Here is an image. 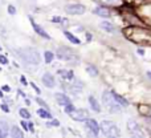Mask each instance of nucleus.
<instances>
[{"label": "nucleus", "mask_w": 151, "mask_h": 138, "mask_svg": "<svg viewBox=\"0 0 151 138\" xmlns=\"http://www.w3.org/2000/svg\"><path fill=\"white\" fill-rule=\"evenodd\" d=\"M50 125H53V126H60V122H58L57 120H53L52 122H49V124H48V126H50Z\"/></svg>", "instance_id": "28"}, {"label": "nucleus", "mask_w": 151, "mask_h": 138, "mask_svg": "<svg viewBox=\"0 0 151 138\" xmlns=\"http://www.w3.org/2000/svg\"><path fill=\"white\" fill-rule=\"evenodd\" d=\"M4 134H3V131H1V129H0V137H3Z\"/></svg>", "instance_id": "36"}, {"label": "nucleus", "mask_w": 151, "mask_h": 138, "mask_svg": "<svg viewBox=\"0 0 151 138\" xmlns=\"http://www.w3.org/2000/svg\"><path fill=\"white\" fill-rule=\"evenodd\" d=\"M42 84H44L47 88H53V86L56 85L55 77H53L50 73H45V74L42 76Z\"/></svg>", "instance_id": "11"}, {"label": "nucleus", "mask_w": 151, "mask_h": 138, "mask_svg": "<svg viewBox=\"0 0 151 138\" xmlns=\"http://www.w3.org/2000/svg\"><path fill=\"white\" fill-rule=\"evenodd\" d=\"M21 82H23L24 85H27V81H25V77H24V76H21Z\"/></svg>", "instance_id": "33"}, {"label": "nucleus", "mask_w": 151, "mask_h": 138, "mask_svg": "<svg viewBox=\"0 0 151 138\" xmlns=\"http://www.w3.org/2000/svg\"><path fill=\"white\" fill-rule=\"evenodd\" d=\"M27 124H28V130L33 131V124H32V122H27Z\"/></svg>", "instance_id": "29"}, {"label": "nucleus", "mask_w": 151, "mask_h": 138, "mask_svg": "<svg viewBox=\"0 0 151 138\" xmlns=\"http://www.w3.org/2000/svg\"><path fill=\"white\" fill-rule=\"evenodd\" d=\"M8 12H9L11 15H15V13H16L15 7H13V5H9V7H8Z\"/></svg>", "instance_id": "27"}, {"label": "nucleus", "mask_w": 151, "mask_h": 138, "mask_svg": "<svg viewBox=\"0 0 151 138\" xmlns=\"http://www.w3.org/2000/svg\"><path fill=\"white\" fill-rule=\"evenodd\" d=\"M52 21H56V23H60V21H63V19H60V17H53V19H52Z\"/></svg>", "instance_id": "30"}, {"label": "nucleus", "mask_w": 151, "mask_h": 138, "mask_svg": "<svg viewBox=\"0 0 151 138\" xmlns=\"http://www.w3.org/2000/svg\"><path fill=\"white\" fill-rule=\"evenodd\" d=\"M127 129L134 137H147V136H150V131L147 130L145 126H142L141 124H138L134 120L127 121Z\"/></svg>", "instance_id": "4"}, {"label": "nucleus", "mask_w": 151, "mask_h": 138, "mask_svg": "<svg viewBox=\"0 0 151 138\" xmlns=\"http://www.w3.org/2000/svg\"><path fill=\"white\" fill-rule=\"evenodd\" d=\"M69 116L76 121H86L89 118V113L85 109H74L72 113H69Z\"/></svg>", "instance_id": "8"}, {"label": "nucleus", "mask_w": 151, "mask_h": 138, "mask_svg": "<svg viewBox=\"0 0 151 138\" xmlns=\"http://www.w3.org/2000/svg\"><path fill=\"white\" fill-rule=\"evenodd\" d=\"M125 35L129 37V40L138 44H149L151 45V33L146 29L142 28H129L125 31Z\"/></svg>", "instance_id": "1"}, {"label": "nucleus", "mask_w": 151, "mask_h": 138, "mask_svg": "<svg viewBox=\"0 0 151 138\" xmlns=\"http://www.w3.org/2000/svg\"><path fill=\"white\" fill-rule=\"evenodd\" d=\"M89 102H90V106H91V109H93L94 112H97V113L101 112V106H99V104L97 102V100L94 98L93 96L89 97Z\"/></svg>", "instance_id": "15"}, {"label": "nucleus", "mask_w": 151, "mask_h": 138, "mask_svg": "<svg viewBox=\"0 0 151 138\" xmlns=\"http://www.w3.org/2000/svg\"><path fill=\"white\" fill-rule=\"evenodd\" d=\"M0 97H3V92L1 90H0Z\"/></svg>", "instance_id": "37"}, {"label": "nucleus", "mask_w": 151, "mask_h": 138, "mask_svg": "<svg viewBox=\"0 0 151 138\" xmlns=\"http://www.w3.org/2000/svg\"><path fill=\"white\" fill-rule=\"evenodd\" d=\"M94 13H96V15H98V16H101V17H109V16H110V11L106 9L105 7L96 8V9H94Z\"/></svg>", "instance_id": "13"}, {"label": "nucleus", "mask_w": 151, "mask_h": 138, "mask_svg": "<svg viewBox=\"0 0 151 138\" xmlns=\"http://www.w3.org/2000/svg\"><path fill=\"white\" fill-rule=\"evenodd\" d=\"M53 57H55V55L52 52H45V63L50 64L53 61Z\"/></svg>", "instance_id": "21"}, {"label": "nucleus", "mask_w": 151, "mask_h": 138, "mask_svg": "<svg viewBox=\"0 0 151 138\" xmlns=\"http://www.w3.org/2000/svg\"><path fill=\"white\" fill-rule=\"evenodd\" d=\"M19 113H20V116L23 118H31V113H29L27 109H24V108H23V109H20V112H19Z\"/></svg>", "instance_id": "23"}, {"label": "nucleus", "mask_w": 151, "mask_h": 138, "mask_svg": "<svg viewBox=\"0 0 151 138\" xmlns=\"http://www.w3.org/2000/svg\"><path fill=\"white\" fill-rule=\"evenodd\" d=\"M58 73H60V74L63 76L64 78H66V80H72V78H73V73H72V72H65V70H58Z\"/></svg>", "instance_id": "20"}, {"label": "nucleus", "mask_w": 151, "mask_h": 138, "mask_svg": "<svg viewBox=\"0 0 151 138\" xmlns=\"http://www.w3.org/2000/svg\"><path fill=\"white\" fill-rule=\"evenodd\" d=\"M101 130L106 137H118L119 136V129H118L117 125H115L114 122H111V121H102Z\"/></svg>", "instance_id": "5"}, {"label": "nucleus", "mask_w": 151, "mask_h": 138, "mask_svg": "<svg viewBox=\"0 0 151 138\" xmlns=\"http://www.w3.org/2000/svg\"><path fill=\"white\" fill-rule=\"evenodd\" d=\"M111 93H113V96H114L115 101H117V102H118V104H119V105H121V106H127V105H129V102H127V101H126V100H125V98H123V97H121V96H119V94L114 93V92H111Z\"/></svg>", "instance_id": "16"}, {"label": "nucleus", "mask_w": 151, "mask_h": 138, "mask_svg": "<svg viewBox=\"0 0 151 138\" xmlns=\"http://www.w3.org/2000/svg\"><path fill=\"white\" fill-rule=\"evenodd\" d=\"M56 100H57V102L60 105H63V106H66V105L72 104L70 98H69L68 96H65V94H63V93H57V94H56Z\"/></svg>", "instance_id": "12"}, {"label": "nucleus", "mask_w": 151, "mask_h": 138, "mask_svg": "<svg viewBox=\"0 0 151 138\" xmlns=\"http://www.w3.org/2000/svg\"><path fill=\"white\" fill-rule=\"evenodd\" d=\"M150 118H151V109H150Z\"/></svg>", "instance_id": "39"}, {"label": "nucleus", "mask_w": 151, "mask_h": 138, "mask_svg": "<svg viewBox=\"0 0 151 138\" xmlns=\"http://www.w3.org/2000/svg\"><path fill=\"white\" fill-rule=\"evenodd\" d=\"M86 69H88V73H89V74H90V76H97V74H98V72H97V69L94 68L93 65H88V68H86Z\"/></svg>", "instance_id": "22"}, {"label": "nucleus", "mask_w": 151, "mask_h": 138, "mask_svg": "<svg viewBox=\"0 0 151 138\" xmlns=\"http://www.w3.org/2000/svg\"><path fill=\"white\" fill-rule=\"evenodd\" d=\"M36 101H37V102H39V104H40V105H41V106H42V108H45V109H48V105H47V104H45V102H44V101H42V100H41V98H39V97H37V98H36Z\"/></svg>", "instance_id": "25"}, {"label": "nucleus", "mask_w": 151, "mask_h": 138, "mask_svg": "<svg viewBox=\"0 0 151 138\" xmlns=\"http://www.w3.org/2000/svg\"><path fill=\"white\" fill-rule=\"evenodd\" d=\"M11 136L16 137V138H21L23 137V133H21V130L17 128V126H13V128L11 129Z\"/></svg>", "instance_id": "17"}, {"label": "nucleus", "mask_w": 151, "mask_h": 138, "mask_svg": "<svg viewBox=\"0 0 151 138\" xmlns=\"http://www.w3.org/2000/svg\"><path fill=\"white\" fill-rule=\"evenodd\" d=\"M104 1L110 3V4H114V3H117V0H104Z\"/></svg>", "instance_id": "32"}, {"label": "nucleus", "mask_w": 151, "mask_h": 138, "mask_svg": "<svg viewBox=\"0 0 151 138\" xmlns=\"http://www.w3.org/2000/svg\"><path fill=\"white\" fill-rule=\"evenodd\" d=\"M102 101H104V105L106 106V109L109 110V112L118 113L121 110V105L115 101L111 92H104V94H102Z\"/></svg>", "instance_id": "3"}, {"label": "nucleus", "mask_w": 151, "mask_h": 138, "mask_svg": "<svg viewBox=\"0 0 151 138\" xmlns=\"http://www.w3.org/2000/svg\"><path fill=\"white\" fill-rule=\"evenodd\" d=\"M57 57L64 61H77L78 56L69 48H60L57 51Z\"/></svg>", "instance_id": "6"}, {"label": "nucleus", "mask_w": 151, "mask_h": 138, "mask_svg": "<svg viewBox=\"0 0 151 138\" xmlns=\"http://www.w3.org/2000/svg\"><path fill=\"white\" fill-rule=\"evenodd\" d=\"M65 36L68 37V40H69V41H70V43H73V44H80V40H78L77 37L74 36V35H72L70 32H68V31H66V32H65Z\"/></svg>", "instance_id": "19"}, {"label": "nucleus", "mask_w": 151, "mask_h": 138, "mask_svg": "<svg viewBox=\"0 0 151 138\" xmlns=\"http://www.w3.org/2000/svg\"><path fill=\"white\" fill-rule=\"evenodd\" d=\"M149 76H150V77H151V72H149Z\"/></svg>", "instance_id": "38"}, {"label": "nucleus", "mask_w": 151, "mask_h": 138, "mask_svg": "<svg viewBox=\"0 0 151 138\" xmlns=\"http://www.w3.org/2000/svg\"><path fill=\"white\" fill-rule=\"evenodd\" d=\"M73 110H74V106L72 104H69V105H66V106H65V112L66 113H72Z\"/></svg>", "instance_id": "24"}, {"label": "nucleus", "mask_w": 151, "mask_h": 138, "mask_svg": "<svg viewBox=\"0 0 151 138\" xmlns=\"http://www.w3.org/2000/svg\"><path fill=\"white\" fill-rule=\"evenodd\" d=\"M101 28L104 29L105 32H109V33H114V32H115L114 25H113L111 23H109V21H102V23H101Z\"/></svg>", "instance_id": "14"}, {"label": "nucleus", "mask_w": 151, "mask_h": 138, "mask_svg": "<svg viewBox=\"0 0 151 138\" xmlns=\"http://www.w3.org/2000/svg\"><path fill=\"white\" fill-rule=\"evenodd\" d=\"M37 113H39V116L42 118H52V114H50V113L48 112V109H45V108L44 109H39Z\"/></svg>", "instance_id": "18"}, {"label": "nucleus", "mask_w": 151, "mask_h": 138, "mask_svg": "<svg viewBox=\"0 0 151 138\" xmlns=\"http://www.w3.org/2000/svg\"><path fill=\"white\" fill-rule=\"evenodd\" d=\"M29 20H31V24H32V27H33V29H35V32H36L37 35H40L41 37H44V39H47V40H49L50 37H49V35L47 33V32L42 29V27L41 25H39V24H36L35 23V20L32 17H29Z\"/></svg>", "instance_id": "10"}, {"label": "nucleus", "mask_w": 151, "mask_h": 138, "mask_svg": "<svg viewBox=\"0 0 151 138\" xmlns=\"http://www.w3.org/2000/svg\"><path fill=\"white\" fill-rule=\"evenodd\" d=\"M138 53H139V55H145V51H143V49H139Z\"/></svg>", "instance_id": "34"}, {"label": "nucleus", "mask_w": 151, "mask_h": 138, "mask_svg": "<svg viewBox=\"0 0 151 138\" xmlns=\"http://www.w3.org/2000/svg\"><path fill=\"white\" fill-rule=\"evenodd\" d=\"M85 122H86V128H88L89 130L91 131V134H93V136H98V133H99V125L97 124V121L96 120H91V118H88Z\"/></svg>", "instance_id": "9"}, {"label": "nucleus", "mask_w": 151, "mask_h": 138, "mask_svg": "<svg viewBox=\"0 0 151 138\" xmlns=\"http://www.w3.org/2000/svg\"><path fill=\"white\" fill-rule=\"evenodd\" d=\"M86 11V8L82 4H68L65 7V12L69 15H81Z\"/></svg>", "instance_id": "7"}, {"label": "nucleus", "mask_w": 151, "mask_h": 138, "mask_svg": "<svg viewBox=\"0 0 151 138\" xmlns=\"http://www.w3.org/2000/svg\"><path fill=\"white\" fill-rule=\"evenodd\" d=\"M3 90H9V86H7V85L3 86Z\"/></svg>", "instance_id": "35"}, {"label": "nucleus", "mask_w": 151, "mask_h": 138, "mask_svg": "<svg viewBox=\"0 0 151 138\" xmlns=\"http://www.w3.org/2000/svg\"><path fill=\"white\" fill-rule=\"evenodd\" d=\"M17 53L20 55V57L23 59L24 61L31 63V64H39L40 60H41L40 53L37 52L36 49H33V48H24V49L19 51Z\"/></svg>", "instance_id": "2"}, {"label": "nucleus", "mask_w": 151, "mask_h": 138, "mask_svg": "<svg viewBox=\"0 0 151 138\" xmlns=\"http://www.w3.org/2000/svg\"><path fill=\"white\" fill-rule=\"evenodd\" d=\"M0 64H8V60H7V57L5 56H3V55H0Z\"/></svg>", "instance_id": "26"}, {"label": "nucleus", "mask_w": 151, "mask_h": 138, "mask_svg": "<svg viewBox=\"0 0 151 138\" xmlns=\"http://www.w3.org/2000/svg\"><path fill=\"white\" fill-rule=\"evenodd\" d=\"M0 49H1V48H0Z\"/></svg>", "instance_id": "40"}, {"label": "nucleus", "mask_w": 151, "mask_h": 138, "mask_svg": "<svg viewBox=\"0 0 151 138\" xmlns=\"http://www.w3.org/2000/svg\"><path fill=\"white\" fill-rule=\"evenodd\" d=\"M1 109L4 110V112H9V109H8V106H7V105H1Z\"/></svg>", "instance_id": "31"}]
</instances>
